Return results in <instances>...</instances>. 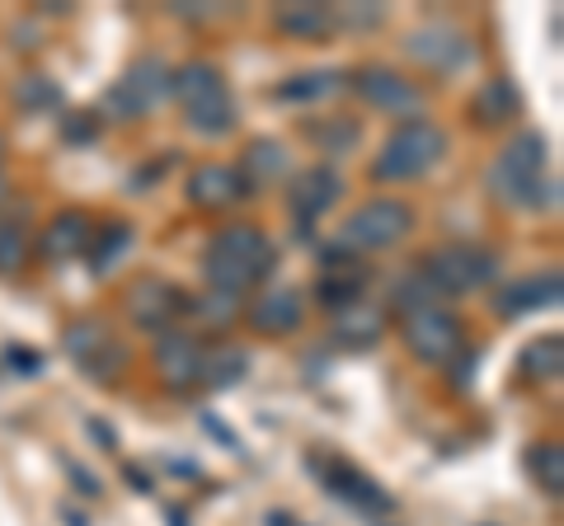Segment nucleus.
<instances>
[{
	"label": "nucleus",
	"mask_w": 564,
	"mask_h": 526,
	"mask_svg": "<svg viewBox=\"0 0 564 526\" xmlns=\"http://www.w3.org/2000/svg\"><path fill=\"white\" fill-rule=\"evenodd\" d=\"M273 259L278 254L259 226H221L203 254V273H207L212 292L245 296L273 273Z\"/></svg>",
	"instance_id": "obj_1"
},
{
	"label": "nucleus",
	"mask_w": 564,
	"mask_h": 526,
	"mask_svg": "<svg viewBox=\"0 0 564 526\" xmlns=\"http://www.w3.org/2000/svg\"><path fill=\"white\" fill-rule=\"evenodd\" d=\"M170 95L180 99V109H184L193 132L226 136V132L236 128V99H231V90H226V80H221L217 66L184 62L180 72L170 76Z\"/></svg>",
	"instance_id": "obj_2"
},
{
	"label": "nucleus",
	"mask_w": 564,
	"mask_h": 526,
	"mask_svg": "<svg viewBox=\"0 0 564 526\" xmlns=\"http://www.w3.org/2000/svg\"><path fill=\"white\" fill-rule=\"evenodd\" d=\"M443 151H447V132L437 128L433 118H404L372 161V179L377 184H410L443 161Z\"/></svg>",
	"instance_id": "obj_3"
},
{
	"label": "nucleus",
	"mask_w": 564,
	"mask_h": 526,
	"mask_svg": "<svg viewBox=\"0 0 564 526\" xmlns=\"http://www.w3.org/2000/svg\"><path fill=\"white\" fill-rule=\"evenodd\" d=\"M545 155H551V146H545L541 132L513 136V142L494 155V165L485 174L494 202H503V207H532L536 188L545 179Z\"/></svg>",
	"instance_id": "obj_4"
},
{
	"label": "nucleus",
	"mask_w": 564,
	"mask_h": 526,
	"mask_svg": "<svg viewBox=\"0 0 564 526\" xmlns=\"http://www.w3.org/2000/svg\"><path fill=\"white\" fill-rule=\"evenodd\" d=\"M419 273L433 283L437 296H466V292H480L499 277V254L489 244H470V240H452V244H437L419 259Z\"/></svg>",
	"instance_id": "obj_5"
},
{
	"label": "nucleus",
	"mask_w": 564,
	"mask_h": 526,
	"mask_svg": "<svg viewBox=\"0 0 564 526\" xmlns=\"http://www.w3.org/2000/svg\"><path fill=\"white\" fill-rule=\"evenodd\" d=\"M400 335H404V348H410L419 362H429V366H447L452 358L466 353V329L443 306H423L414 315H404Z\"/></svg>",
	"instance_id": "obj_6"
},
{
	"label": "nucleus",
	"mask_w": 564,
	"mask_h": 526,
	"mask_svg": "<svg viewBox=\"0 0 564 526\" xmlns=\"http://www.w3.org/2000/svg\"><path fill=\"white\" fill-rule=\"evenodd\" d=\"M410 231H414L410 202H400V198H372V202H362L358 212L344 221L339 244H348L352 254H358V250H391V244L404 240Z\"/></svg>",
	"instance_id": "obj_7"
},
{
	"label": "nucleus",
	"mask_w": 564,
	"mask_h": 526,
	"mask_svg": "<svg viewBox=\"0 0 564 526\" xmlns=\"http://www.w3.org/2000/svg\"><path fill=\"white\" fill-rule=\"evenodd\" d=\"M62 348H66V358L76 362L85 376H95V381H104V385H113V381L122 376V366H128V348H122V343L109 335V325H99V320H76V325H66Z\"/></svg>",
	"instance_id": "obj_8"
},
{
	"label": "nucleus",
	"mask_w": 564,
	"mask_h": 526,
	"mask_svg": "<svg viewBox=\"0 0 564 526\" xmlns=\"http://www.w3.org/2000/svg\"><path fill=\"white\" fill-rule=\"evenodd\" d=\"M170 66L161 62V57H141V62H132L128 66V76H122L113 90H109V99H104V109H109L113 118H122V122H132V118H147L155 103H161L165 95H170Z\"/></svg>",
	"instance_id": "obj_9"
},
{
	"label": "nucleus",
	"mask_w": 564,
	"mask_h": 526,
	"mask_svg": "<svg viewBox=\"0 0 564 526\" xmlns=\"http://www.w3.org/2000/svg\"><path fill=\"white\" fill-rule=\"evenodd\" d=\"M404 52H410L419 66H429L433 76H456L475 57L470 39L456 24H423V29H414L410 39H404Z\"/></svg>",
	"instance_id": "obj_10"
},
{
	"label": "nucleus",
	"mask_w": 564,
	"mask_h": 526,
	"mask_svg": "<svg viewBox=\"0 0 564 526\" xmlns=\"http://www.w3.org/2000/svg\"><path fill=\"white\" fill-rule=\"evenodd\" d=\"M311 475L321 480L334 498H344V503H352L358 513H372V517H381V513H391V494L372 480V475H362L358 465H348V461H311Z\"/></svg>",
	"instance_id": "obj_11"
},
{
	"label": "nucleus",
	"mask_w": 564,
	"mask_h": 526,
	"mask_svg": "<svg viewBox=\"0 0 564 526\" xmlns=\"http://www.w3.org/2000/svg\"><path fill=\"white\" fill-rule=\"evenodd\" d=\"M362 287H367V269L352 259V250L348 244H329L325 250V273L315 277V302L339 315V310L362 302Z\"/></svg>",
	"instance_id": "obj_12"
},
{
	"label": "nucleus",
	"mask_w": 564,
	"mask_h": 526,
	"mask_svg": "<svg viewBox=\"0 0 564 526\" xmlns=\"http://www.w3.org/2000/svg\"><path fill=\"white\" fill-rule=\"evenodd\" d=\"M348 80H352V90H358V95L372 103V109H381V113L414 118L419 103H423L419 85H410L400 72H391V66H362V72H352Z\"/></svg>",
	"instance_id": "obj_13"
},
{
	"label": "nucleus",
	"mask_w": 564,
	"mask_h": 526,
	"mask_svg": "<svg viewBox=\"0 0 564 526\" xmlns=\"http://www.w3.org/2000/svg\"><path fill=\"white\" fill-rule=\"evenodd\" d=\"M128 315L141 329H165L174 315H188V292L165 277H137L128 287Z\"/></svg>",
	"instance_id": "obj_14"
},
{
	"label": "nucleus",
	"mask_w": 564,
	"mask_h": 526,
	"mask_svg": "<svg viewBox=\"0 0 564 526\" xmlns=\"http://www.w3.org/2000/svg\"><path fill=\"white\" fill-rule=\"evenodd\" d=\"M339 193H344V179H339V169H329V165H311L302 169L292 179L288 188V207H292V217L311 226V221H321L334 202H339Z\"/></svg>",
	"instance_id": "obj_15"
},
{
	"label": "nucleus",
	"mask_w": 564,
	"mask_h": 526,
	"mask_svg": "<svg viewBox=\"0 0 564 526\" xmlns=\"http://www.w3.org/2000/svg\"><path fill=\"white\" fill-rule=\"evenodd\" d=\"M560 292H564L560 269H545V273H532V277H518V283H508L499 296H494V310H499V320H518V315L560 306Z\"/></svg>",
	"instance_id": "obj_16"
},
{
	"label": "nucleus",
	"mask_w": 564,
	"mask_h": 526,
	"mask_svg": "<svg viewBox=\"0 0 564 526\" xmlns=\"http://www.w3.org/2000/svg\"><path fill=\"white\" fill-rule=\"evenodd\" d=\"M90 244H95V217H90V212H80V207H70V212H57V217L43 226L39 254L52 259V263H62V259L85 254Z\"/></svg>",
	"instance_id": "obj_17"
},
{
	"label": "nucleus",
	"mask_w": 564,
	"mask_h": 526,
	"mask_svg": "<svg viewBox=\"0 0 564 526\" xmlns=\"http://www.w3.org/2000/svg\"><path fill=\"white\" fill-rule=\"evenodd\" d=\"M151 362L170 391H188L198 385V362H203V343L193 335H161L151 348Z\"/></svg>",
	"instance_id": "obj_18"
},
{
	"label": "nucleus",
	"mask_w": 564,
	"mask_h": 526,
	"mask_svg": "<svg viewBox=\"0 0 564 526\" xmlns=\"http://www.w3.org/2000/svg\"><path fill=\"white\" fill-rule=\"evenodd\" d=\"M240 198H250V184L240 179V169L203 165V169L188 174V202H193V207H207V212H226V207H236Z\"/></svg>",
	"instance_id": "obj_19"
},
{
	"label": "nucleus",
	"mask_w": 564,
	"mask_h": 526,
	"mask_svg": "<svg viewBox=\"0 0 564 526\" xmlns=\"http://www.w3.org/2000/svg\"><path fill=\"white\" fill-rule=\"evenodd\" d=\"M302 315H306L302 296L292 287H273L250 306V325L259 335H296V329H302Z\"/></svg>",
	"instance_id": "obj_20"
},
{
	"label": "nucleus",
	"mask_w": 564,
	"mask_h": 526,
	"mask_svg": "<svg viewBox=\"0 0 564 526\" xmlns=\"http://www.w3.org/2000/svg\"><path fill=\"white\" fill-rule=\"evenodd\" d=\"M518 109H522V99H518V90H513V80L508 76L485 80L480 90H475V99H470V113H475L480 128H499V122L518 118Z\"/></svg>",
	"instance_id": "obj_21"
},
{
	"label": "nucleus",
	"mask_w": 564,
	"mask_h": 526,
	"mask_svg": "<svg viewBox=\"0 0 564 526\" xmlns=\"http://www.w3.org/2000/svg\"><path fill=\"white\" fill-rule=\"evenodd\" d=\"M245 372H250V353H245V348H236V343L207 348L203 362H198V381H203V385H217V391L245 381Z\"/></svg>",
	"instance_id": "obj_22"
},
{
	"label": "nucleus",
	"mask_w": 564,
	"mask_h": 526,
	"mask_svg": "<svg viewBox=\"0 0 564 526\" xmlns=\"http://www.w3.org/2000/svg\"><path fill=\"white\" fill-rule=\"evenodd\" d=\"M381 329H386V315L377 306H348L334 315V339L348 343V348H367V343H377L381 339Z\"/></svg>",
	"instance_id": "obj_23"
},
{
	"label": "nucleus",
	"mask_w": 564,
	"mask_h": 526,
	"mask_svg": "<svg viewBox=\"0 0 564 526\" xmlns=\"http://www.w3.org/2000/svg\"><path fill=\"white\" fill-rule=\"evenodd\" d=\"M278 33H288V39H325L334 29L329 20V6H311V0H296V6H282L273 14Z\"/></svg>",
	"instance_id": "obj_24"
},
{
	"label": "nucleus",
	"mask_w": 564,
	"mask_h": 526,
	"mask_svg": "<svg viewBox=\"0 0 564 526\" xmlns=\"http://www.w3.org/2000/svg\"><path fill=\"white\" fill-rule=\"evenodd\" d=\"M344 72H302V76H292V80H282L273 99L282 103H315V99H329V95H339L344 90Z\"/></svg>",
	"instance_id": "obj_25"
},
{
	"label": "nucleus",
	"mask_w": 564,
	"mask_h": 526,
	"mask_svg": "<svg viewBox=\"0 0 564 526\" xmlns=\"http://www.w3.org/2000/svg\"><path fill=\"white\" fill-rule=\"evenodd\" d=\"M282 174H288V146L282 142H269V136H263V142H254L250 151H245V174L240 179L245 184H282Z\"/></svg>",
	"instance_id": "obj_26"
},
{
	"label": "nucleus",
	"mask_w": 564,
	"mask_h": 526,
	"mask_svg": "<svg viewBox=\"0 0 564 526\" xmlns=\"http://www.w3.org/2000/svg\"><path fill=\"white\" fill-rule=\"evenodd\" d=\"M560 372H564V343H560V335L532 339L522 348V376L527 381H560Z\"/></svg>",
	"instance_id": "obj_27"
},
{
	"label": "nucleus",
	"mask_w": 564,
	"mask_h": 526,
	"mask_svg": "<svg viewBox=\"0 0 564 526\" xmlns=\"http://www.w3.org/2000/svg\"><path fill=\"white\" fill-rule=\"evenodd\" d=\"M132 226L128 221H109L104 231H95V244H90V273H113V263L132 250Z\"/></svg>",
	"instance_id": "obj_28"
},
{
	"label": "nucleus",
	"mask_w": 564,
	"mask_h": 526,
	"mask_svg": "<svg viewBox=\"0 0 564 526\" xmlns=\"http://www.w3.org/2000/svg\"><path fill=\"white\" fill-rule=\"evenodd\" d=\"M437 302H443V296L433 292V283H429V277H423L419 269H410V273H404L400 283L391 287V306L400 310V320H404V315H414V310H423V306H437Z\"/></svg>",
	"instance_id": "obj_29"
},
{
	"label": "nucleus",
	"mask_w": 564,
	"mask_h": 526,
	"mask_svg": "<svg viewBox=\"0 0 564 526\" xmlns=\"http://www.w3.org/2000/svg\"><path fill=\"white\" fill-rule=\"evenodd\" d=\"M527 470H532V480H536L551 498L564 494V461H560V447H555V442L527 451Z\"/></svg>",
	"instance_id": "obj_30"
},
{
	"label": "nucleus",
	"mask_w": 564,
	"mask_h": 526,
	"mask_svg": "<svg viewBox=\"0 0 564 526\" xmlns=\"http://www.w3.org/2000/svg\"><path fill=\"white\" fill-rule=\"evenodd\" d=\"M188 315H198L207 329H226V325H236V320H240V296L207 292V296H198V302L188 296Z\"/></svg>",
	"instance_id": "obj_31"
},
{
	"label": "nucleus",
	"mask_w": 564,
	"mask_h": 526,
	"mask_svg": "<svg viewBox=\"0 0 564 526\" xmlns=\"http://www.w3.org/2000/svg\"><path fill=\"white\" fill-rule=\"evenodd\" d=\"M29 263V231L20 221H0V273H20Z\"/></svg>",
	"instance_id": "obj_32"
},
{
	"label": "nucleus",
	"mask_w": 564,
	"mask_h": 526,
	"mask_svg": "<svg viewBox=\"0 0 564 526\" xmlns=\"http://www.w3.org/2000/svg\"><path fill=\"white\" fill-rule=\"evenodd\" d=\"M311 136L325 146V155H344L348 146H358V122L352 118H329V122H321V128H311Z\"/></svg>",
	"instance_id": "obj_33"
},
{
	"label": "nucleus",
	"mask_w": 564,
	"mask_h": 526,
	"mask_svg": "<svg viewBox=\"0 0 564 526\" xmlns=\"http://www.w3.org/2000/svg\"><path fill=\"white\" fill-rule=\"evenodd\" d=\"M14 99H20L24 109H62V90H57V80H47V76H24L14 85Z\"/></svg>",
	"instance_id": "obj_34"
},
{
	"label": "nucleus",
	"mask_w": 564,
	"mask_h": 526,
	"mask_svg": "<svg viewBox=\"0 0 564 526\" xmlns=\"http://www.w3.org/2000/svg\"><path fill=\"white\" fill-rule=\"evenodd\" d=\"M329 20L348 29H377L386 20V10L381 6H329Z\"/></svg>",
	"instance_id": "obj_35"
},
{
	"label": "nucleus",
	"mask_w": 564,
	"mask_h": 526,
	"mask_svg": "<svg viewBox=\"0 0 564 526\" xmlns=\"http://www.w3.org/2000/svg\"><path fill=\"white\" fill-rule=\"evenodd\" d=\"M57 465L66 470V480L80 489V498H99V494H104V484H99V480H95V475H90V470H85V465H76V461H70V456H57Z\"/></svg>",
	"instance_id": "obj_36"
},
{
	"label": "nucleus",
	"mask_w": 564,
	"mask_h": 526,
	"mask_svg": "<svg viewBox=\"0 0 564 526\" xmlns=\"http://www.w3.org/2000/svg\"><path fill=\"white\" fill-rule=\"evenodd\" d=\"M447 366H452V391H456V395H466L470 385H475V366H480V358H475V353H462V358H452Z\"/></svg>",
	"instance_id": "obj_37"
},
{
	"label": "nucleus",
	"mask_w": 564,
	"mask_h": 526,
	"mask_svg": "<svg viewBox=\"0 0 564 526\" xmlns=\"http://www.w3.org/2000/svg\"><path fill=\"white\" fill-rule=\"evenodd\" d=\"M62 132H66V142H90V136L99 132V118L95 113H70L62 122Z\"/></svg>",
	"instance_id": "obj_38"
},
{
	"label": "nucleus",
	"mask_w": 564,
	"mask_h": 526,
	"mask_svg": "<svg viewBox=\"0 0 564 526\" xmlns=\"http://www.w3.org/2000/svg\"><path fill=\"white\" fill-rule=\"evenodd\" d=\"M6 362L14 366V372H29V376H33V372H43V358H39V353H24V348H10Z\"/></svg>",
	"instance_id": "obj_39"
},
{
	"label": "nucleus",
	"mask_w": 564,
	"mask_h": 526,
	"mask_svg": "<svg viewBox=\"0 0 564 526\" xmlns=\"http://www.w3.org/2000/svg\"><path fill=\"white\" fill-rule=\"evenodd\" d=\"M203 432H212V437H217V442H221V447H236V432H231V428H226V424H221V418H217V414H203Z\"/></svg>",
	"instance_id": "obj_40"
},
{
	"label": "nucleus",
	"mask_w": 564,
	"mask_h": 526,
	"mask_svg": "<svg viewBox=\"0 0 564 526\" xmlns=\"http://www.w3.org/2000/svg\"><path fill=\"white\" fill-rule=\"evenodd\" d=\"M85 432H90L99 447H113V428H109V424H99V418H90V424H85Z\"/></svg>",
	"instance_id": "obj_41"
},
{
	"label": "nucleus",
	"mask_w": 564,
	"mask_h": 526,
	"mask_svg": "<svg viewBox=\"0 0 564 526\" xmlns=\"http://www.w3.org/2000/svg\"><path fill=\"white\" fill-rule=\"evenodd\" d=\"M122 480H128V484H137V489H141V494H151V480H147V470H137V465H128V470H122Z\"/></svg>",
	"instance_id": "obj_42"
},
{
	"label": "nucleus",
	"mask_w": 564,
	"mask_h": 526,
	"mask_svg": "<svg viewBox=\"0 0 564 526\" xmlns=\"http://www.w3.org/2000/svg\"><path fill=\"white\" fill-rule=\"evenodd\" d=\"M165 522H170V526H188V513H184V507H170Z\"/></svg>",
	"instance_id": "obj_43"
},
{
	"label": "nucleus",
	"mask_w": 564,
	"mask_h": 526,
	"mask_svg": "<svg viewBox=\"0 0 564 526\" xmlns=\"http://www.w3.org/2000/svg\"><path fill=\"white\" fill-rule=\"evenodd\" d=\"M269 526H296L292 517H282V513H269Z\"/></svg>",
	"instance_id": "obj_44"
},
{
	"label": "nucleus",
	"mask_w": 564,
	"mask_h": 526,
	"mask_svg": "<svg viewBox=\"0 0 564 526\" xmlns=\"http://www.w3.org/2000/svg\"><path fill=\"white\" fill-rule=\"evenodd\" d=\"M0 202H6V174H0Z\"/></svg>",
	"instance_id": "obj_45"
},
{
	"label": "nucleus",
	"mask_w": 564,
	"mask_h": 526,
	"mask_svg": "<svg viewBox=\"0 0 564 526\" xmlns=\"http://www.w3.org/2000/svg\"><path fill=\"white\" fill-rule=\"evenodd\" d=\"M0 155H6V136H0Z\"/></svg>",
	"instance_id": "obj_46"
}]
</instances>
